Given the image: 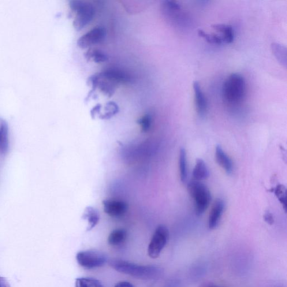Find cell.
<instances>
[{
    "mask_svg": "<svg viewBox=\"0 0 287 287\" xmlns=\"http://www.w3.org/2000/svg\"><path fill=\"white\" fill-rule=\"evenodd\" d=\"M110 266L122 274L129 275L141 280H154L163 273L161 268L154 266H143L120 259L109 261Z\"/></svg>",
    "mask_w": 287,
    "mask_h": 287,
    "instance_id": "1",
    "label": "cell"
},
{
    "mask_svg": "<svg viewBox=\"0 0 287 287\" xmlns=\"http://www.w3.org/2000/svg\"><path fill=\"white\" fill-rule=\"evenodd\" d=\"M223 96L230 104L240 103L245 93L244 78L238 74H232L226 80L223 86Z\"/></svg>",
    "mask_w": 287,
    "mask_h": 287,
    "instance_id": "2",
    "label": "cell"
},
{
    "mask_svg": "<svg viewBox=\"0 0 287 287\" xmlns=\"http://www.w3.org/2000/svg\"><path fill=\"white\" fill-rule=\"evenodd\" d=\"M188 190L189 194L194 201L196 215H202L210 203L211 197L210 190L202 182L193 180L189 182Z\"/></svg>",
    "mask_w": 287,
    "mask_h": 287,
    "instance_id": "3",
    "label": "cell"
},
{
    "mask_svg": "<svg viewBox=\"0 0 287 287\" xmlns=\"http://www.w3.org/2000/svg\"><path fill=\"white\" fill-rule=\"evenodd\" d=\"M69 5L75 13L74 27L77 31H80L93 20L95 16V7L90 3L80 0L71 1Z\"/></svg>",
    "mask_w": 287,
    "mask_h": 287,
    "instance_id": "4",
    "label": "cell"
},
{
    "mask_svg": "<svg viewBox=\"0 0 287 287\" xmlns=\"http://www.w3.org/2000/svg\"><path fill=\"white\" fill-rule=\"evenodd\" d=\"M76 259L81 267L87 269L102 267L107 262L106 255L95 249L80 251L77 253Z\"/></svg>",
    "mask_w": 287,
    "mask_h": 287,
    "instance_id": "5",
    "label": "cell"
},
{
    "mask_svg": "<svg viewBox=\"0 0 287 287\" xmlns=\"http://www.w3.org/2000/svg\"><path fill=\"white\" fill-rule=\"evenodd\" d=\"M169 239V230L163 225L158 226L148 246V255L152 259H156L161 255Z\"/></svg>",
    "mask_w": 287,
    "mask_h": 287,
    "instance_id": "6",
    "label": "cell"
},
{
    "mask_svg": "<svg viewBox=\"0 0 287 287\" xmlns=\"http://www.w3.org/2000/svg\"><path fill=\"white\" fill-rule=\"evenodd\" d=\"M106 36V30L103 27H95L82 36L77 40V45L87 48L103 42Z\"/></svg>",
    "mask_w": 287,
    "mask_h": 287,
    "instance_id": "7",
    "label": "cell"
},
{
    "mask_svg": "<svg viewBox=\"0 0 287 287\" xmlns=\"http://www.w3.org/2000/svg\"><path fill=\"white\" fill-rule=\"evenodd\" d=\"M104 211L111 217H121L128 210V204L125 201L117 200H105L103 201Z\"/></svg>",
    "mask_w": 287,
    "mask_h": 287,
    "instance_id": "8",
    "label": "cell"
},
{
    "mask_svg": "<svg viewBox=\"0 0 287 287\" xmlns=\"http://www.w3.org/2000/svg\"><path fill=\"white\" fill-rule=\"evenodd\" d=\"M225 204L224 201L218 199L212 205L209 217L208 225L210 230H214L218 226L224 212Z\"/></svg>",
    "mask_w": 287,
    "mask_h": 287,
    "instance_id": "9",
    "label": "cell"
},
{
    "mask_svg": "<svg viewBox=\"0 0 287 287\" xmlns=\"http://www.w3.org/2000/svg\"><path fill=\"white\" fill-rule=\"evenodd\" d=\"M193 91L195 93V101L196 110L197 114L201 117L206 115L207 111V101L203 92L201 90L198 82L195 81L193 84Z\"/></svg>",
    "mask_w": 287,
    "mask_h": 287,
    "instance_id": "10",
    "label": "cell"
},
{
    "mask_svg": "<svg viewBox=\"0 0 287 287\" xmlns=\"http://www.w3.org/2000/svg\"><path fill=\"white\" fill-rule=\"evenodd\" d=\"M215 158L218 165L228 174H232L233 171V163L221 145H217L215 149Z\"/></svg>",
    "mask_w": 287,
    "mask_h": 287,
    "instance_id": "11",
    "label": "cell"
},
{
    "mask_svg": "<svg viewBox=\"0 0 287 287\" xmlns=\"http://www.w3.org/2000/svg\"><path fill=\"white\" fill-rule=\"evenodd\" d=\"M163 16L167 19L174 20L180 15L181 6L176 1L166 0L164 1L161 6Z\"/></svg>",
    "mask_w": 287,
    "mask_h": 287,
    "instance_id": "12",
    "label": "cell"
},
{
    "mask_svg": "<svg viewBox=\"0 0 287 287\" xmlns=\"http://www.w3.org/2000/svg\"><path fill=\"white\" fill-rule=\"evenodd\" d=\"M210 170L206 163L202 159H197L192 172V176L194 180L201 182L206 180L210 177Z\"/></svg>",
    "mask_w": 287,
    "mask_h": 287,
    "instance_id": "13",
    "label": "cell"
},
{
    "mask_svg": "<svg viewBox=\"0 0 287 287\" xmlns=\"http://www.w3.org/2000/svg\"><path fill=\"white\" fill-rule=\"evenodd\" d=\"M9 126L3 119L0 118V153L5 154L9 150Z\"/></svg>",
    "mask_w": 287,
    "mask_h": 287,
    "instance_id": "14",
    "label": "cell"
},
{
    "mask_svg": "<svg viewBox=\"0 0 287 287\" xmlns=\"http://www.w3.org/2000/svg\"><path fill=\"white\" fill-rule=\"evenodd\" d=\"M82 218L88 222L87 230H91L97 225L99 221V212L96 208L88 207L85 209Z\"/></svg>",
    "mask_w": 287,
    "mask_h": 287,
    "instance_id": "15",
    "label": "cell"
},
{
    "mask_svg": "<svg viewBox=\"0 0 287 287\" xmlns=\"http://www.w3.org/2000/svg\"><path fill=\"white\" fill-rule=\"evenodd\" d=\"M100 75L117 84L130 80V77L124 72L116 70H108L99 73Z\"/></svg>",
    "mask_w": 287,
    "mask_h": 287,
    "instance_id": "16",
    "label": "cell"
},
{
    "mask_svg": "<svg viewBox=\"0 0 287 287\" xmlns=\"http://www.w3.org/2000/svg\"><path fill=\"white\" fill-rule=\"evenodd\" d=\"M212 28L216 31L221 33L223 42L231 43L234 40V32L232 26L226 24H215L212 25Z\"/></svg>",
    "mask_w": 287,
    "mask_h": 287,
    "instance_id": "17",
    "label": "cell"
},
{
    "mask_svg": "<svg viewBox=\"0 0 287 287\" xmlns=\"http://www.w3.org/2000/svg\"><path fill=\"white\" fill-rule=\"evenodd\" d=\"M128 237V233L124 229L114 230L108 237V242L113 247H117L124 243Z\"/></svg>",
    "mask_w": 287,
    "mask_h": 287,
    "instance_id": "18",
    "label": "cell"
},
{
    "mask_svg": "<svg viewBox=\"0 0 287 287\" xmlns=\"http://www.w3.org/2000/svg\"><path fill=\"white\" fill-rule=\"evenodd\" d=\"M271 50L273 52L276 59L280 64L287 67V48L282 44L278 43L271 44Z\"/></svg>",
    "mask_w": 287,
    "mask_h": 287,
    "instance_id": "19",
    "label": "cell"
},
{
    "mask_svg": "<svg viewBox=\"0 0 287 287\" xmlns=\"http://www.w3.org/2000/svg\"><path fill=\"white\" fill-rule=\"evenodd\" d=\"M179 169L181 181L182 182H186L188 178V161L187 153L185 148H181L179 155Z\"/></svg>",
    "mask_w": 287,
    "mask_h": 287,
    "instance_id": "20",
    "label": "cell"
},
{
    "mask_svg": "<svg viewBox=\"0 0 287 287\" xmlns=\"http://www.w3.org/2000/svg\"><path fill=\"white\" fill-rule=\"evenodd\" d=\"M88 59H92L96 63L106 62L109 59L107 55L101 51L96 49H89L85 55Z\"/></svg>",
    "mask_w": 287,
    "mask_h": 287,
    "instance_id": "21",
    "label": "cell"
},
{
    "mask_svg": "<svg viewBox=\"0 0 287 287\" xmlns=\"http://www.w3.org/2000/svg\"><path fill=\"white\" fill-rule=\"evenodd\" d=\"M76 287H103L102 283L98 279L89 277L77 278Z\"/></svg>",
    "mask_w": 287,
    "mask_h": 287,
    "instance_id": "22",
    "label": "cell"
},
{
    "mask_svg": "<svg viewBox=\"0 0 287 287\" xmlns=\"http://www.w3.org/2000/svg\"><path fill=\"white\" fill-rule=\"evenodd\" d=\"M105 108L106 113L99 116V118L102 119V120H108V119H110L112 117H113L114 115L117 114L119 111L118 106L113 102L107 103Z\"/></svg>",
    "mask_w": 287,
    "mask_h": 287,
    "instance_id": "23",
    "label": "cell"
},
{
    "mask_svg": "<svg viewBox=\"0 0 287 287\" xmlns=\"http://www.w3.org/2000/svg\"><path fill=\"white\" fill-rule=\"evenodd\" d=\"M199 36L207 41L208 43L214 44H221L223 40L221 36L217 35H210L205 32L202 29L198 30Z\"/></svg>",
    "mask_w": 287,
    "mask_h": 287,
    "instance_id": "24",
    "label": "cell"
},
{
    "mask_svg": "<svg viewBox=\"0 0 287 287\" xmlns=\"http://www.w3.org/2000/svg\"><path fill=\"white\" fill-rule=\"evenodd\" d=\"M274 193L282 205L285 211L287 210V192L286 189L284 186L279 185L274 189Z\"/></svg>",
    "mask_w": 287,
    "mask_h": 287,
    "instance_id": "25",
    "label": "cell"
},
{
    "mask_svg": "<svg viewBox=\"0 0 287 287\" xmlns=\"http://www.w3.org/2000/svg\"><path fill=\"white\" fill-rule=\"evenodd\" d=\"M152 117L149 115H145L137 121L142 132H147L150 130L152 125Z\"/></svg>",
    "mask_w": 287,
    "mask_h": 287,
    "instance_id": "26",
    "label": "cell"
},
{
    "mask_svg": "<svg viewBox=\"0 0 287 287\" xmlns=\"http://www.w3.org/2000/svg\"><path fill=\"white\" fill-rule=\"evenodd\" d=\"M264 221H266L268 224L272 225L274 223L273 216L269 212H267L264 214Z\"/></svg>",
    "mask_w": 287,
    "mask_h": 287,
    "instance_id": "27",
    "label": "cell"
},
{
    "mask_svg": "<svg viewBox=\"0 0 287 287\" xmlns=\"http://www.w3.org/2000/svg\"><path fill=\"white\" fill-rule=\"evenodd\" d=\"M115 287H134V286L129 282L121 281L117 283Z\"/></svg>",
    "mask_w": 287,
    "mask_h": 287,
    "instance_id": "28",
    "label": "cell"
},
{
    "mask_svg": "<svg viewBox=\"0 0 287 287\" xmlns=\"http://www.w3.org/2000/svg\"><path fill=\"white\" fill-rule=\"evenodd\" d=\"M0 287H10L9 282L1 276H0Z\"/></svg>",
    "mask_w": 287,
    "mask_h": 287,
    "instance_id": "29",
    "label": "cell"
},
{
    "mask_svg": "<svg viewBox=\"0 0 287 287\" xmlns=\"http://www.w3.org/2000/svg\"><path fill=\"white\" fill-rule=\"evenodd\" d=\"M100 108H101V106H100V104H98V105H96L95 107H94V109L92 110L91 111V115L93 118L95 117V115L96 114L99 113Z\"/></svg>",
    "mask_w": 287,
    "mask_h": 287,
    "instance_id": "30",
    "label": "cell"
},
{
    "mask_svg": "<svg viewBox=\"0 0 287 287\" xmlns=\"http://www.w3.org/2000/svg\"><path fill=\"white\" fill-rule=\"evenodd\" d=\"M199 287H221L217 285L214 284L212 283H206L204 284L201 285Z\"/></svg>",
    "mask_w": 287,
    "mask_h": 287,
    "instance_id": "31",
    "label": "cell"
}]
</instances>
